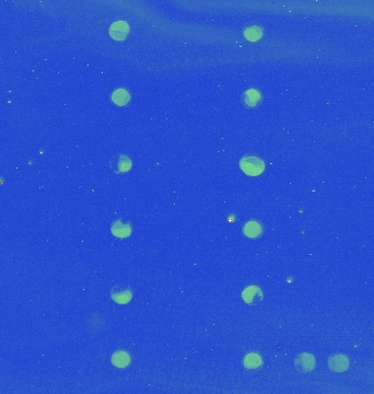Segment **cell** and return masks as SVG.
<instances>
[{
    "label": "cell",
    "mask_w": 374,
    "mask_h": 394,
    "mask_svg": "<svg viewBox=\"0 0 374 394\" xmlns=\"http://www.w3.org/2000/svg\"><path fill=\"white\" fill-rule=\"evenodd\" d=\"M240 168L244 173L256 176L262 174V171L265 170V163L264 161L257 158V157L247 155L240 160Z\"/></svg>",
    "instance_id": "1"
},
{
    "label": "cell",
    "mask_w": 374,
    "mask_h": 394,
    "mask_svg": "<svg viewBox=\"0 0 374 394\" xmlns=\"http://www.w3.org/2000/svg\"><path fill=\"white\" fill-rule=\"evenodd\" d=\"M110 168L116 173H125L130 170L131 161L127 156L116 155L110 161Z\"/></svg>",
    "instance_id": "2"
},
{
    "label": "cell",
    "mask_w": 374,
    "mask_h": 394,
    "mask_svg": "<svg viewBox=\"0 0 374 394\" xmlns=\"http://www.w3.org/2000/svg\"><path fill=\"white\" fill-rule=\"evenodd\" d=\"M111 297L112 299L119 305L128 304L131 300V290L127 286L116 285L112 290H111Z\"/></svg>",
    "instance_id": "3"
},
{
    "label": "cell",
    "mask_w": 374,
    "mask_h": 394,
    "mask_svg": "<svg viewBox=\"0 0 374 394\" xmlns=\"http://www.w3.org/2000/svg\"><path fill=\"white\" fill-rule=\"evenodd\" d=\"M262 93L260 92V90L257 89H249L246 90L245 92L242 95V103H243L246 108L254 109L262 103Z\"/></svg>",
    "instance_id": "4"
},
{
    "label": "cell",
    "mask_w": 374,
    "mask_h": 394,
    "mask_svg": "<svg viewBox=\"0 0 374 394\" xmlns=\"http://www.w3.org/2000/svg\"><path fill=\"white\" fill-rule=\"evenodd\" d=\"M295 365L299 371L310 372L314 369L315 359L311 354H300V355L296 358Z\"/></svg>",
    "instance_id": "5"
},
{
    "label": "cell",
    "mask_w": 374,
    "mask_h": 394,
    "mask_svg": "<svg viewBox=\"0 0 374 394\" xmlns=\"http://www.w3.org/2000/svg\"><path fill=\"white\" fill-rule=\"evenodd\" d=\"M129 33L128 24L124 21L114 22L110 28V35L116 41H123Z\"/></svg>",
    "instance_id": "6"
},
{
    "label": "cell",
    "mask_w": 374,
    "mask_h": 394,
    "mask_svg": "<svg viewBox=\"0 0 374 394\" xmlns=\"http://www.w3.org/2000/svg\"><path fill=\"white\" fill-rule=\"evenodd\" d=\"M328 365H330L331 369L336 372H343L348 369L349 367V360L345 355L341 354H337V355H333L328 359Z\"/></svg>",
    "instance_id": "7"
},
{
    "label": "cell",
    "mask_w": 374,
    "mask_h": 394,
    "mask_svg": "<svg viewBox=\"0 0 374 394\" xmlns=\"http://www.w3.org/2000/svg\"><path fill=\"white\" fill-rule=\"evenodd\" d=\"M244 301L247 305H259L262 300V294L259 287L250 286L242 294Z\"/></svg>",
    "instance_id": "8"
},
{
    "label": "cell",
    "mask_w": 374,
    "mask_h": 394,
    "mask_svg": "<svg viewBox=\"0 0 374 394\" xmlns=\"http://www.w3.org/2000/svg\"><path fill=\"white\" fill-rule=\"evenodd\" d=\"M111 231H112V234L115 236H117V238H126V236H128L130 235L131 227L129 222L125 221L123 219H118L113 222Z\"/></svg>",
    "instance_id": "9"
},
{
    "label": "cell",
    "mask_w": 374,
    "mask_h": 394,
    "mask_svg": "<svg viewBox=\"0 0 374 394\" xmlns=\"http://www.w3.org/2000/svg\"><path fill=\"white\" fill-rule=\"evenodd\" d=\"M112 100L115 104L119 105V107H125L127 105L130 101V94L126 89L119 88L116 89L112 94Z\"/></svg>",
    "instance_id": "10"
},
{
    "label": "cell",
    "mask_w": 374,
    "mask_h": 394,
    "mask_svg": "<svg viewBox=\"0 0 374 394\" xmlns=\"http://www.w3.org/2000/svg\"><path fill=\"white\" fill-rule=\"evenodd\" d=\"M243 231H244V235L246 236H249V238H252V239H255V238H259V236L262 235V226L260 222L250 221L244 226Z\"/></svg>",
    "instance_id": "11"
},
{
    "label": "cell",
    "mask_w": 374,
    "mask_h": 394,
    "mask_svg": "<svg viewBox=\"0 0 374 394\" xmlns=\"http://www.w3.org/2000/svg\"><path fill=\"white\" fill-rule=\"evenodd\" d=\"M112 362L114 366L118 368H125L129 365L130 357L126 352H117L115 353L112 357Z\"/></svg>",
    "instance_id": "12"
},
{
    "label": "cell",
    "mask_w": 374,
    "mask_h": 394,
    "mask_svg": "<svg viewBox=\"0 0 374 394\" xmlns=\"http://www.w3.org/2000/svg\"><path fill=\"white\" fill-rule=\"evenodd\" d=\"M262 365V359L257 354H250L244 359V366L249 369H256Z\"/></svg>",
    "instance_id": "13"
},
{
    "label": "cell",
    "mask_w": 374,
    "mask_h": 394,
    "mask_svg": "<svg viewBox=\"0 0 374 394\" xmlns=\"http://www.w3.org/2000/svg\"><path fill=\"white\" fill-rule=\"evenodd\" d=\"M244 35L250 41H257V39L262 38V29L260 27H256V25H252V27H249L245 30Z\"/></svg>",
    "instance_id": "14"
}]
</instances>
